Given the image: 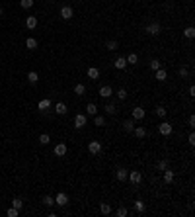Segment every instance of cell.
Masks as SVG:
<instances>
[{
  "label": "cell",
  "instance_id": "obj_4",
  "mask_svg": "<svg viewBox=\"0 0 195 217\" xmlns=\"http://www.w3.org/2000/svg\"><path fill=\"white\" fill-rule=\"evenodd\" d=\"M72 16H74L72 6H63V8H61V18H63V20H70Z\"/></svg>",
  "mask_w": 195,
  "mask_h": 217
},
{
  "label": "cell",
  "instance_id": "obj_20",
  "mask_svg": "<svg viewBox=\"0 0 195 217\" xmlns=\"http://www.w3.org/2000/svg\"><path fill=\"white\" fill-rule=\"evenodd\" d=\"M133 131H135V135L139 137V139H142V137H146V129H144V127H141V125H139V127L135 125V129H133Z\"/></svg>",
  "mask_w": 195,
  "mask_h": 217
},
{
  "label": "cell",
  "instance_id": "obj_26",
  "mask_svg": "<svg viewBox=\"0 0 195 217\" xmlns=\"http://www.w3.org/2000/svg\"><path fill=\"white\" fill-rule=\"evenodd\" d=\"M94 123H96L98 127H102V125L105 123V118H104V115H98V113H96V115H94Z\"/></svg>",
  "mask_w": 195,
  "mask_h": 217
},
{
  "label": "cell",
  "instance_id": "obj_6",
  "mask_svg": "<svg viewBox=\"0 0 195 217\" xmlns=\"http://www.w3.org/2000/svg\"><path fill=\"white\" fill-rule=\"evenodd\" d=\"M88 151L92 155H98L100 151H102V143H100V141H90L88 143Z\"/></svg>",
  "mask_w": 195,
  "mask_h": 217
},
{
  "label": "cell",
  "instance_id": "obj_19",
  "mask_svg": "<svg viewBox=\"0 0 195 217\" xmlns=\"http://www.w3.org/2000/svg\"><path fill=\"white\" fill-rule=\"evenodd\" d=\"M37 108H39V110H41V112H45V110H47V108H51V100H47V98H43V100H41V102L37 104Z\"/></svg>",
  "mask_w": 195,
  "mask_h": 217
},
{
  "label": "cell",
  "instance_id": "obj_40",
  "mask_svg": "<svg viewBox=\"0 0 195 217\" xmlns=\"http://www.w3.org/2000/svg\"><path fill=\"white\" fill-rule=\"evenodd\" d=\"M6 213H8V217H18V213H20V211H18L16 207H10V209H8V211H6Z\"/></svg>",
  "mask_w": 195,
  "mask_h": 217
},
{
  "label": "cell",
  "instance_id": "obj_34",
  "mask_svg": "<svg viewBox=\"0 0 195 217\" xmlns=\"http://www.w3.org/2000/svg\"><path fill=\"white\" fill-rule=\"evenodd\" d=\"M166 113H168V110H166L164 106H156V115H160V118H166Z\"/></svg>",
  "mask_w": 195,
  "mask_h": 217
},
{
  "label": "cell",
  "instance_id": "obj_15",
  "mask_svg": "<svg viewBox=\"0 0 195 217\" xmlns=\"http://www.w3.org/2000/svg\"><path fill=\"white\" fill-rule=\"evenodd\" d=\"M55 112H57V113H59V115H64V113H67V112H68V108H67V104H63V102H59V104H57V106H55Z\"/></svg>",
  "mask_w": 195,
  "mask_h": 217
},
{
  "label": "cell",
  "instance_id": "obj_42",
  "mask_svg": "<svg viewBox=\"0 0 195 217\" xmlns=\"http://www.w3.org/2000/svg\"><path fill=\"white\" fill-rule=\"evenodd\" d=\"M179 76H182V78H185V76H187V69H185V67L179 69Z\"/></svg>",
  "mask_w": 195,
  "mask_h": 217
},
{
  "label": "cell",
  "instance_id": "obj_45",
  "mask_svg": "<svg viewBox=\"0 0 195 217\" xmlns=\"http://www.w3.org/2000/svg\"><path fill=\"white\" fill-rule=\"evenodd\" d=\"M0 16H2V8H0Z\"/></svg>",
  "mask_w": 195,
  "mask_h": 217
},
{
  "label": "cell",
  "instance_id": "obj_25",
  "mask_svg": "<svg viewBox=\"0 0 195 217\" xmlns=\"http://www.w3.org/2000/svg\"><path fill=\"white\" fill-rule=\"evenodd\" d=\"M84 92H86V86L84 84H76L74 86V94H76V96H84Z\"/></svg>",
  "mask_w": 195,
  "mask_h": 217
},
{
  "label": "cell",
  "instance_id": "obj_21",
  "mask_svg": "<svg viewBox=\"0 0 195 217\" xmlns=\"http://www.w3.org/2000/svg\"><path fill=\"white\" fill-rule=\"evenodd\" d=\"M88 76L92 78V80H98V76H100V70H98L96 67H90V69H88Z\"/></svg>",
  "mask_w": 195,
  "mask_h": 217
},
{
  "label": "cell",
  "instance_id": "obj_8",
  "mask_svg": "<svg viewBox=\"0 0 195 217\" xmlns=\"http://www.w3.org/2000/svg\"><path fill=\"white\" fill-rule=\"evenodd\" d=\"M98 94H100V96H102L104 100H107V98H109L111 94H113V90H111V86H107V84H105V86H102V88H100Z\"/></svg>",
  "mask_w": 195,
  "mask_h": 217
},
{
  "label": "cell",
  "instance_id": "obj_44",
  "mask_svg": "<svg viewBox=\"0 0 195 217\" xmlns=\"http://www.w3.org/2000/svg\"><path fill=\"white\" fill-rule=\"evenodd\" d=\"M189 96H195V86H193V84L189 86Z\"/></svg>",
  "mask_w": 195,
  "mask_h": 217
},
{
  "label": "cell",
  "instance_id": "obj_36",
  "mask_svg": "<svg viewBox=\"0 0 195 217\" xmlns=\"http://www.w3.org/2000/svg\"><path fill=\"white\" fill-rule=\"evenodd\" d=\"M20 6H21V8H31V6H33V0H20Z\"/></svg>",
  "mask_w": 195,
  "mask_h": 217
},
{
  "label": "cell",
  "instance_id": "obj_32",
  "mask_svg": "<svg viewBox=\"0 0 195 217\" xmlns=\"http://www.w3.org/2000/svg\"><path fill=\"white\" fill-rule=\"evenodd\" d=\"M100 211H102L104 215H109L111 213V205L109 204H102V205H100Z\"/></svg>",
  "mask_w": 195,
  "mask_h": 217
},
{
  "label": "cell",
  "instance_id": "obj_13",
  "mask_svg": "<svg viewBox=\"0 0 195 217\" xmlns=\"http://www.w3.org/2000/svg\"><path fill=\"white\" fill-rule=\"evenodd\" d=\"M26 26H27V30H33V27L37 26V18L35 16H27L26 18Z\"/></svg>",
  "mask_w": 195,
  "mask_h": 217
},
{
  "label": "cell",
  "instance_id": "obj_18",
  "mask_svg": "<svg viewBox=\"0 0 195 217\" xmlns=\"http://www.w3.org/2000/svg\"><path fill=\"white\" fill-rule=\"evenodd\" d=\"M144 209H146L144 201H142V200H137V201H135V211H137V213H144Z\"/></svg>",
  "mask_w": 195,
  "mask_h": 217
},
{
  "label": "cell",
  "instance_id": "obj_22",
  "mask_svg": "<svg viewBox=\"0 0 195 217\" xmlns=\"http://www.w3.org/2000/svg\"><path fill=\"white\" fill-rule=\"evenodd\" d=\"M123 129L125 131H133L135 129V119H125L123 121Z\"/></svg>",
  "mask_w": 195,
  "mask_h": 217
},
{
  "label": "cell",
  "instance_id": "obj_3",
  "mask_svg": "<svg viewBox=\"0 0 195 217\" xmlns=\"http://www.w3.org/2000/svg\"><path fill=\"white\" fill-rule=\"evenodd\" d=\"M158 131H160V135H164V137H168L172 131H174V127H172L168 121H162L160 123V127H158Z\"/></svg>",
  "mask_w": 195,
  "mask_h": 217
},
{
  "label": "cell",
  "instance_id": "obj_43",
  "mask_svg": "<svg viewBox=\"0 0 195 217\" xmlns=\"http://www.w3.org/2000/svg\"><path fill=\"white\" fill-rule=\"evenodd\" d=\"M189 145H195V133H189Z\"/></svg>",
  "mask_w": 195,
  "mask_h": 217
},
{
  "label": "cell",
  "instance_id": "obj_1",
  "mask_svg": "<svg viewBox=\"0 0 195 217\" xmlns=\"http://www.w3.org/2000/svg\"><path fill=\"white\" fill-rule=\"evenodd\" d=\"M127 178H129V182H131V184H135V186L142 182V174H141V172H137V170L129 172V174H127Z\"/></svg>",
  "mask_w": 195,
  "mask_h": 217
},
{
  "label": "cell",
  "instance_id": "obj_33",
  "mask_svg": "<svg viewBox=\"0 0 195 217\" xmlns=\"http://www.w3.org/2000/svg\"><path fill=\"white\" fill-rule=\"evenodd\" d=\"M43 205H47V207L55 205V198H51V196H45V198H43Z\"/></svg>",
  "mask_w": 195,
  "mask_h": 217
},
{
  "label": "cell",
  "instance_id": "obj_23",
  "mask_svg": "<svg viewBox=\"0 0 195 217\" xmlns=\"http://www.w3.org/2000/svg\"><path fill=\"white\" fill-rule=\"evenodd\" d=\"M183 35H185V37H189V39H193V37H195V27H193V26L185 27V30H183Z\"/></svg>",
  "mask_w": 195,
  "mask_h": 217
},
{
  "label": "cell",
  "instance_id": "obj_5",
  "mask_svg": "<svg viewBox=\"0 0 195 217\" xmlns=\"http://www.w3.org/2000/svg\"><path fill=\"white\" fill-rule=\"evenodd\" d=\"M86 121H88V118H86L84 113H78L76 118H74V127H76V129H82V127L86 125Z\"/></svg>",
  "mask_w": 195,
  "mask_h": 217
},
{
  "label": "cell",
  "instance_id": "obj_17",
  "mask_svg": "<svg viewBox=\"0 0 195 217\" xmlns=\"http://www.w3.org/2000/svg\"><path fill=\"white\" fill-rule=\"evenodd\" d=\"M26 47L30 49V51H33V49H37V39H33V37H27V39H26Z\"/></svg>",
  "mask_w": 195,
  "mask_h": 217
},
{
  "label": "cell",
  "instance_id": "obj_14",
  "mask_svg": "<svg viewBox=\"0 0 195 217\" xmlns=\"http://www.w3.org/2000/svg\"><path fill=\"white\" fill-rule=\"evenodd\" d=\"M164 182L166 184H172V182H174V172H172L170 168L164 170Z\"/></svg>",
  "mask_w": 195,
  "mask_h": 217
},
{
  "label": "cell",
  "instance_id": "obj_27",
  "mask_svg": "<svg viewBox=\"0 0 195 217\" xmlns=\"http://www.w3.org/2000/svg\"><path fill=\"white\" fill-rule=\"evenodd\" d=\"M139 63V57H137V53H129L127 57V65H137Z\"/></svg>",
  "mask_w": 195,
  "mask_h": 217
},
{
  "label": "cell",
  "instance_id": "obj_24",
  "mask_svg": "<svg viewBox=\"0 0 195 217\" xmlns=\"http://www.w3.org/2000/svg\"><path fill=\"white\" fill-rule=\"evenodd\" d=\"M27 80H30L31 84H35V82H37V80H39V75H37V72H35V70H31V72H27Z\"/></svg>",
  "mask_w": 195,
  "mask_h": 217
},
{
  "label": "cell",
  "instance_id": "obj_35",
  "mask_svg": "<svg viewBox=\"0 0 195 217\" xmlns=\"http://www.w3.org/2000/svg\"><path fill=\"white\" fill-rule=\"evenodd\" d=\"M129 211H127V207H123V205H119L117 207V211H115V215H117V217H125Z\"/></svg>",
  "mask_w": 195,
  "mask_h": 217
},
{
  "label": "cell",
  "instance_id": "obj_12",
  "mask_svg": "<svg viewBox=\"0 0 195 217\" xmlns=\"http://www.w3.org/2000/svg\"><path fill=\"white\" fill-rule=\"evenodd\" d=\"M166 78H168V72H166V70H164V69L160 67V69L156 70V80H158V82H164Z\"/></svg>",
  "mask_w": 195,
  "mask_h": 217
},
{
  "label": "cell",
  "instance_id": "obj_29",
  "mask_svg": "<svg viewBox=\"0 0 195 217\" xmlns=\"http://www.w3.org/2000/svg\"><path fill=\"white\" fill-rule=\"evenodd\" d=\"M105 47H107V49H109V51H117V47H119V43H117V41H115V39H111V41H107V43H105Z\"/></svg>",
  "mask_w": 195,
  "mask_h": 217
},
{
  "label": "cell",
  "instance_id": "obj_30",
  "mask_svg": "<svg viewBox=\"0 0 195 217\" xmlns=\"http://www.w3.org/2000/svg\"><path fill=\"white\" fill-rule=\"evenodd\" d=\"M156 168L164 172L166 168H168V161H166V158H162V161H158V162H156Z\"/></svg>",
  "mask_w": 195,
  "mask_h": 217
},
{
  "label": "cell",
  "instance_id": "obj_10",
  "mask_svg": "<svg viewBox=\"0 0 195 217\" xmlns=\"http://www.w3.org/2000/svg\"><path fill=\"white\" fill-rule=\"evenodd\" d=\"M115 69H119V70H123L125 67H127V59H125V57H117V59H115Z\"/></svg>",
  "mask_w": 195,
  "mask_h": 217
},
{
  "label": "cell",
  "instance_id": "obj_38",
  "mask_svg": "<svg viewBox=\"0 0 195 217\" xmlns=\"http://www.w3.org/2000/svg\"><path fill=\"white\" fill-rule=\"evenodd\" d=\"M150 69H152V70H158V69H160V61H158V59H152V61H150Z\"/></svg>",
  "mask_w": 195,
  "mask_h": 217
},
{
  "label": "cell",
  "instance_id": "obj_31",
  "mask_svg": "<svg viewBox=\"0 0 195 217\" xmlns=\"http://www.w3.org/2000/svg\"><path fill=\"white\" fill-rule=\"evenodd\" d=\"M12 207H16L18 211H20V209L24 207V201H21L20 198H14V200H12Z\"/></svg>",
  "mask_w": 195,
  "mask_h": 217
},
{
  "label": "cell",
  "instance_id": "obj_9",
  "mask_svg": "<svg viewBox=\"0 0 195 217\" xmlns=\"http://www.w3.org/2000/svg\"><path fill=\"white\" fill-rule=\"evenodd\" d=\"M55 155H57V157H64V155H67V145H64V143H59V145L55 147Z\"/></svg>",
  "mask_w": 195,
  "mask_h": 217
},
{
  "label": "cell",
  "instance_id": "obj_2",
  "mask_svg": "<svg viewBox=\"0 0 195 217\" xmlns=\"http://www.w3.org/2000/svg\"><path fill=\"white\" fill-rule=\"evenodd\" d=\"M55 204H57V205H61V207H64V205L68 204V196H67L64 192H59V194L55 196Z\"/></svg>",
  "mask_w": 195,
  "mask_h": 217
},
{
  "label": "cell",
  "instance_id": "obj_16",
  "mask_svg": "<svg viewBox=\"0 0 195 217\" xmlns=\"http://www.w3.org/2000/svg\"><path fill=\"white\" fill-rule=\"evenodd\" d=\"M142 118H144V110H142V108H135V110H133V119L139 121Z\"/></svg>",
  "mask_w": 195,
  "mask_h": 217
},
{
  "label": "cell",
  "instance_id": "obj_37",
  "mask_svg": "<svg viewBox=\"0 0 195 217\" xmlns=\"http://www.w3.org/2000/svg\"><path fill=\"white\" fill-rule=\"evenodd\" d=\"M49 141H51V137H49L47 133H41V137H39V143H41V145H47Z\"/></svg>",
  "mask_w": 195,
  "mask_h": 217
},
{
  "label": "cell",
  "instance_id": "obj_28",
  "mask_svg": "<svg viewBox=\"0 0 195 217\" xmlns=\"http://www.w3.org/2000/svg\"><path fill=\"white\" fill-rule=\"evenodd\" d=\"M86 112H88V115H96L98 113V108H96V104H88V106H86Z\"/></svg>",
  "mask_w": 195,
  "mask_h": 217
},
{
  "label": "cell",
  "instance_id": "obj_39",
  "mask_svg": "<svg viewBox=\"0 0 195 217\" xmlns=\"http://www.w3.org/2000/svg\"><path fill=\"white\" fill-rule=\"evenodd\" d=\"M105 112H107V113H109V115H113L115 112H117V108H115L113 104H107V106H105Z\"/></svg>",
  "mask_w": 195,
  "mask_h": 217
},
{
  "label": "cell",
  "instance_id": "obj_7",
  "mask_svg": "<svg viewBox=\"0 0 195 217\" xmlns=\"http://www.w3.org/2000/svg\"><path fill=\"white\" fill-rule=\"evenodd\" d=\"M146 33H150V35H158V33H160V24H156V22L148 24V26H146Z\"/></svg>",
  "mask_w": 195,
  "mask_h": 217
},
{
  "label": "cell",
  "instance_id": "obj_11",
  "mask_svg": "<svg viewBox=\"0 0 195 217\" xmlns=\"http://www.w3.org/2000/svg\"><path fill=\"white\" fill-rule=\"evenodd\" d=\"M127 174H129V170H125V168H119L117 172H115V178H117L119 182H125V180H127Z\"/></svg>",
  "mask_w": 195,
  "mask_h": 217
},
{
  "label": "cell",
  "instance_id": "obj_41",
  "mask_svg": "<svg viewBox=\"0 0 195 217\" xmlns=\"http://www.w3.org/2000/svg\"><path fill=\"white\" fill-rule=\"evenodd\" d=\"M117 98H119V100H125V98H127V90H125V88H121V90L117 92Z\"/></svg>",
  "mask_w": 195,
  "mask_h": 217
}]
</instances>
